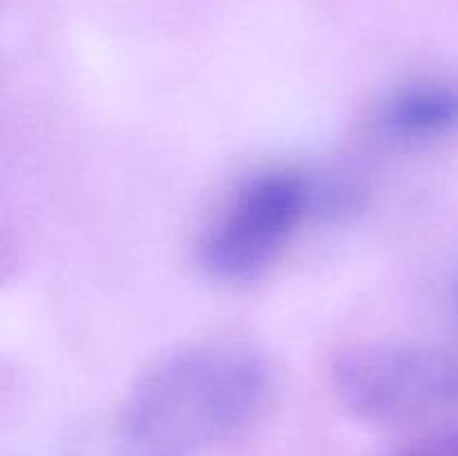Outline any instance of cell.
I'll list each match as a JSON object with an SVG mask.
<instances>
[{"instance_id": "6", "label": "cell", "mask_w": 458, "mask_h": 456, "mask_svg": "<svg viewBox=\"0 0 458 456\" xmlns=\"http://www.w3.org/2000/svg\"><path fill=\"white\" fill-rule=\"evenodd\" d=\"M452 313H454V322L458 326V280L454 284V293H452Z\"/></svg>"}, {"instance_id": "4", "label": "cell", "mask_w": 458, "mask_h": 456, "mask_svg": "<svg viewBox=\"0 0 458 456\" xmlns=\"http://www.w3.org/2000/svg\"><path fill=\"white\" fill-rule=\"evenodd\" d=\"M378 125L396 141L445 137L458 128V88L425 80L396 89L380 106Z\"/></svg>"}, {"instance_id": "2", "label": "cell", "mask_w": 458, "mask_h": 456, "mask_svg": "<svg viewBox=\"0 0 458 456\" xmlns=\"http://www.w3.org/2000/svg\"><path fill=\"white\" fill-rule=\"evenodd\" d=\"M340 405L371 425H410L458 405V362L401 340L352 344L331 365Z\"/></svg>"}, {"instance_id": "1", "label": "cell", "mask_w": 458, "mask_h": 456, "mask_svg": "<svg viewBox=\"0 0 458 456\" xmlns=\"http://www.w3.org/2000/svg\"><path fill=\"white\" fill-rule=\"evenodd\" d=\"M271 371L242 344H195L157 360L132 384L114 456H201L259 410Z\"/></svg>"}, {"instance_id": "3", "label": "cell", "mask_w": 458, "mask_h": 456, "mask_svg": "<svg viewBox=\"0 0 458 456\" xmlns=\"http://www.w3.org/2000/svg\"><path fill=\"white\" fill-rule=\"evenodd\" d=\"M311 206L307 182L271 170L235 190L199 240V262L222 282H249L277 262Z\"/></svg>"}, {"instance_id": "5", "label": "cell", "mask_w": 458, "mask_h": 456, "mask_svg": "<svg viewBox=\"0 0 458 456\" xmlns=\"http://www.w3.org/2000/svg\"><path fill=\"white\" fill-rule=\"evenodd\" d=\"M394 456H458V432H437L416 438Z\"/></svg>"}]
</instances>
